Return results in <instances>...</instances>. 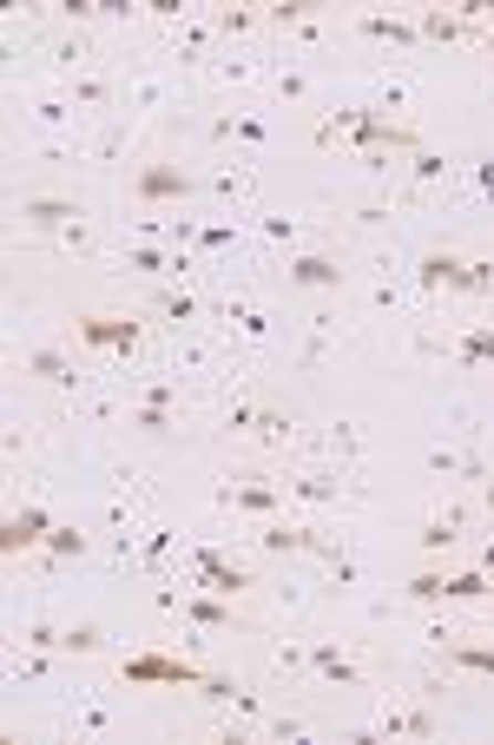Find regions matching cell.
<instances>
[{
  "label": "cell",
  "instance_id": "6da1fadb",
  "mask_svg": "<svg viewBox=\"0 0 494 745\" xmlns=\"http://www.w3.org/2000/svg\"><path fill=\"white\" fill-rule=\"evenodd\" d=\"M415 284L422 290H455V297H494V264L462 257L455 245H429L415 264Z\"/></svg>",
  "mask_w": 494,
  "mask_h": 745
},
{
  "label": "cell",
  "instance_id": "7a4b0ae2",
  "mask_svg": "<svg viewBox=\"0 0 494 745\" xmlns=\"http://www.w3.org/2000/svg\"><path fill=\"white\" fill-rule=\"evenodd\" d=\"M198 192V172L185 165V159H172V152H145L132 172H125V198L132 205H178V198H192Z\"/></svg>",
  "mask_w": 494,
  "mask_h": 745
},
{
  "label": "cell",
  "instance_id": "3957f363",
  "mask_svg": "<svg viewBox=\"0 0 494 745\" xmlns=\"http://www.w3.org/2000/svg\"><path fill=\"white\" fill-rule=\"evenodd\" d=\"M73 344H80V350L132 357V350L145 344V317H132V310H80V317H73Z\"/></svg>",
  "mask_w": 494,
  "mask_h": 745
},
{
  "label": "cell",
  "instance_id": "277c9868",
  "mask_svg": "<svg viewBox=\"0 0 494 745\" xmlns=\"http://www.w3.org/2000/svg\"><path fill=\"white\" fill-rule=\"evenodd\" d=\"M120 680H125V686H192V693H205V686H212V673H205V666L172 660V653H125Z\"/></svg>",
  "mask_w": 494,
  "mask_h": 745
},
{
  "label": "cell",
  "instance_id": "5b68a950",
  "mask_svg": "<svg viewBox=\"0 0 494 745\" xmlns=\"http://www.w3.org/2000/svg\"><path fill=\"white\" fill-rule=\"evenodd\" d=\"M125 422H132L145 442H172V436L185 429V409H178V396H172V389H145V396L125 409Z\"/></svg>",
  "mask_w": 494,
  "mask_h": 745
},
{
  "label": "cell",
  "instance_id": "8992f818",
  "mask_svg": "<svg viewBox=\"0 0 494 745\" xmlns=\"http://www.w3.org/2000/svg\"><path fill=\"white\" fill-rule=\"evenodd\" d=\"M80 218H86V205L73 192H27L20 198V225L27 232H73Z\"/></svg>",
  "mask_w": 494,
  "mask_h": 745
},
{
  "label": "cell",
  "instance_id": "52a82bcc",
  "mask_svg": "<svg viewBox=\"0 0 494 745\" xmlns=\"http://www.w3.org/2000/svg\"><path fill=\"white\" fill-rule=\"evenodd\" d=\"M343 257L337 251H297L290 264H284V284L290 290H343Z\"/></svg>",
  "mask_w": 494,
  "mask_h": 745
},
{
  "label": "cell",
  "instance_id": "ba28073f",
  "mask_svg": "<svg viewBox=\"0 0 494 745\" xmlns=\"http://www.w3.org/2000/svg\"><path fill=\"white\" fill-rule=\"evenodd\" d=\"M225 508H231V514H250V521H277L284 482H270V476H238V482L225 489Z\"/></svg>",
  "mask_w": 494,
  "mask_h": 745
},
{
  "label": "cell",
  "instance_id": "9c48e42d",
  "mask_svg": "<svg viewBox=\"0 0 494 745\" xmlns=\"http://www.w3.org/2000/svg\"><path fill=\"white\" fill-rule=\"evenodd\" d=\"M303 666H310L323 686H363V680H370L363 660H350L337 640H310V646H303Z\"/></svg>",
  "mask_w": 494,
  "mask_h": 745
},
{
  "label": "cell",
  "instance_id": "30bf717a",
  "mask_svg": "<svg viewBox=\"0 0 494 745\" xmlns=\"http://www.w3.org/2000/svg\"><path fill=\"white\" fill-rule=\"evenodd\" d=\"M198 574H205V594H225V601H245L257 594V574L238 568V561H225L218 548H198Z\"/></svg>",
  "mask_w": 494,
  "mask_h": 745
},
{
  "label": "cell",
  "instance_id": "8fae6325",
  "mask_svg": "<svg viewBox=\"0 0 494 745\" xmlns=\"http://www.w3.org/2000/svg\"><path fill=\"white\" fill-rule=\"evenodd\" d=\"M264 554H277V561H290V554H330V541H323V528H303V521H264Z\"/></svg>",
  "mask_w": 494,
  "mask_h": 745
},
{
  "label": "cell",
  "instance_id": "7c38bea8",
  "mask_svg": "<svg viewBox=\"0 0 494 745\" xmlns=\"http://www.w3.org/2000/svg\"><path fill=\"white\" fill-rule=\"evenodd\" d=\"M185 621L205 633H250V621L225 601V594H185Z\"/></svg>",
  "mask_w": 494,
  "mask_h": 745
},
{
  "label": "cell",
  "instance_id": "4fadbf2b",
  "mask_svg": "<svg viewBox=\"0 0 494 745\" xmlns=\"http://www.w3.org/2000/svg\"><path fill=\"white\" fill-rule=\"evenodd\" d=\"M47 514L40 508H20V514H7L0 521V554H33V548H47Z\"/></svg>",
  "mask_w": 494,
  "mask_h": 745
},
{
  "label": "cell",
  "instance_id": "5bb4252c",
  "mask_svg": "<svg viewBox=\"0 0 494 745\" xmlns=\"http://www.w3.org/2000/svg\"><path fill=\"white\" fill-rule=\"evenodd\" d=\"M462 528H469V521H462V508H449V514H429V521L415 528V548H422L429 561H435V554H455V548H462Z\"/></svg>",
  "mask_w": 494,
  "mask_h": 745
},
{
  "label": "cell",
  "instance_id": "9a60e30c",
  "mask_svg": "<svg viewBox=\"0 0 494 745\" xmlns=\"http://www.w3.org/2000/svg\"><path fill=\"white\" fill-rule=\"evenodd\" d=\"M415 33H422V40H435V47H455V40H469V27H462L449 7H415Z\"/></svg>",
  "mask_w": 494,
  "mask_h": 745
},
{
  "label": "cell",
  "instance_id": "2e32d148",
  "mask_svg": "<svg viewBox=\"0 0 494 745\" xmlns=\"http://www.w3.org/2000/svg\"><path fill=\"white\" fill-rule=\"evenodd\" d=\"M120 264H125V271H145V277H165V271H192V264H185L178 251H165V245H132Z\"/></svg>",
  "mask_w": 494,
  "mask_h": 745
},
{
  "label": "cell",
  "instance_id": "e0dca14e",
  "mask_svg": "<svg viewBox=\"0 0 494 745\" xmlns=\"http://www.w3.org/2000/svg\"><path fill=\"white\" fill-rule=\"evenodd\" d=\"M442 660H455L462 673H482V680H494V646H482V640H442Z\"/></svg>",
  "mask_w": 494,
  "mask_h": 745
},
{
  "label": "cell",
  "instance_id": "ac0fdd59",
  "mask_svg": "<svg viewBox=\"0 0 494 745\" xmlns=\"http://www.w3.org/2000/svg\"><path fill=\"white\" fill-rule=\"evenodd\" d=\"M370 40H389V47H422V33H415V20H389V13H363L357 20Z\"/></svg>",
  "mask_w": 494,
  "mask_h": 745
},
{
  "label": "cell",
  "instance_id": "d6986e66",
  "mask_svg": "<svg viewBox=\"0 0 494 745\" xmlns=\"http://www.w3.org/2000/svg\"><path fill=\"white\" fill-rule=\"evenodd\" d=\"M402 594H409V608H442L449 601V574L442 568H422V574H409Z\"/></svg>",
  "mask_w": 494,
  "mask_h": 745
},
{
  "label": "cell",
  "instance_id": "ffe728a7",
  "mask_svg": "<svg viewBox=\"0 0 494 745\" xmlns=\"http://www.w3.org/2000/svg\"><path fill=\"white\" fill-rule=\"evenodd\" d=\"M66 100L86 106V113H100V106H113V86H106L100 73H73V80H66Z\"/></svg>",
  "mask_w": 494,
  "mask_h": 745
},
{
  "label": "cell",
  "instance_id": "44dd1931",
  "mask_svg": "<svg viewBox=\"0 0 494 745\" xmlns=\"http://www.w3.org/2000/svg\"><path fill=\"white\" fill-rule=\"evenodd\" d=\"M60 653H80V660H93V653H106V633H100L93 621L60 626Z\"/></svg>",
  "mask_w": 494,
  "mask_h": 745
},
{
  "label": "cell",
  "instance_id": "7402d4cb",
  "mask_svg": "<svg viewBox=\"0 0 494 745\" xmlns=\"http://www.w3.org/2000/svg\"><path fill=\"white\" fill-rule=\"evenodd\" d=\"M264 27H317V0H270Z\"/></svg>",
  "mask_w": 494,
  "mask_h": 745
},
{
  "label": "cell",
  "instance_id": "603a6c76",
  "mask_svg": "<svg viewBox=\"0 0 494 745\" xmlns=\"http://www.w3.org/2000/svg\"><path fill=\"white\" fill-rule=\"evenodd\" d=\"M152 317H165V324H192V317H198V297H192V290H158V297H152Z\"/></svg>",
  "mask_w": 494,
  "mask_h": 745
},
{
  "label": "cell",
  "instance_id": "cb8c5ba5",
  "mask_svg": "<svg viewBox=\"0 0 494 745\" xmlns=\"http://www.w3.org/2000/svg\"><path fill=\"white\" fill-rule=\"evenodd\" d=\"M86 548H93L86 528H53V534H47V561H80Z\"/></svg>",
  "mask_w": 494,
  "mask_h": 745
},
{
  "label": "cell",
  "instance_id": "d4e9b609",
  "mask_svg": "<svg viewBox=\"0 0 494 745\" xmlns=\"http://www.w3.org/2000/svg\"><path fill=\"white\" fill-rule=\"evenodd\" d=\"M27 376H33V382H73V364H66L60 350H33V357H27Z\"/></svg>",
  "mask_w": 494,
  "mask_h": 745
},
{
  "label": "cell",
  "instance_id": "484cf974",
  "mask_svg": "<svg viewBox=\"0 0 494 745\" xmlns=\"http://www.w3.org/2000/svg\"><path fill=\"white\" fill-rule=\"evenodd\" d=\"M257 27H264V7H225V13H218V33H225V40L257 33Z\"/></svg>",
  "mask_w": 494,
  "mask_h": 745
},
{
  "label": "cell",
  "instance_id": "4316f807",
  "mask_svg": "<svg viewBox=\"0 0 494 745\" xmlns=\"http://www.w3.org/2000/svg\"><path fill=\"white\" fill-rule=\"evenodd\" d=\"M20 646H27V653H60V626L53 621H27L20 626Z\"/></svg>",
  "mask_w": 494,
  "mask_h": 745
},
{
  "label": "cell",
  "instance_id": "83f0119b",
  "mask_svg": "<svg viewBox=\"0 0 494 745\" xmlns=\"http://www.w3.org/2000/svg\"><path fill=\"white\" fill-rule=\"evenodd\" d=\"M250 436L277 442V436H290V416H277V409H257V429H250Z\"/></svg>",
  "mask_w": 494,
  "mask_h": 745
},
{
  "label": "cell",
  "instance_id": "f1b7e54d",
  "mask_svg": "<svg viewBox=\"0 0 494 745\" xmlns=\"http://www.w3.org/2000/svg\"><path fill=\"white\" fill-rule=\"evenodd\" d=\"M225 429H231V436H250V429H257V402H238V409H225Z\"/></svg>",
  "mask_w": 494,
  "mask_h": 745
},
{
  "label": "cell",
  "instance_id": "f546056e",
  "mask_svg": "<svg viewBox=\"0 0 494 745\" xmlns=\"http://www.w3.org/2000/svg\"><path fill=\"white\" fill-rule=\"evenodd\" d=\"M290 489H297V496H310V501H337V489H330L323 476H303V482H290Z\"/></svg>",
  "mask_w": 494,
  "mask_h": 745
},
{
  "label": "cell",
  "instance_id": "4dcf8cb0",
  "mask_svg": "<svg viewBox=\"0 0 494 745\" xmlns=\"http://www.w3.org/2000/svg\"><path fill=\"white\" fill-rule=\"evenodd\" d=\"M462 357H469V364H475V357H494V330H475V337L462 344Z\"/></svg>",
  "mask_w": 494,
  "mask_h": 745
},
{
  "label": "cell",
  "instance_id": "1f68e13d",
  "mask_svg": "<svg viewBox=\"0 0 494 745\" xmlns=\"http://www.w3.org/2000/svg\"><path fill=\"white\" fill-rule=\"evenodd\" d=\"M409 172H415V178H442V159H435V152H415Z\"/></svg>",
  "mask_w": 494,
  "mask_h": 745
},
{
  "label": "cell",
  "instance_id": "d6a6232c",
  "mask_svg": "<svg viewBox=\"0 0 494 745\" xmlns=\"http://www.w3.org/2000/svg\"><path fill=\"white\" fill-rule=\"evenodd\" d=\"M277 93H284V100H303V93H310V80H303V73H284V80H277Z\"/></svg>",
  "mask_w": 494,
  "mask_h": 745
},
{
  "label": "cell",
  "instance_id": "836d02e7",
  "mask_svg": "<svg viewBox=\"0 0 494 745\" xmlns=\"http://www.w3.org/2000/svg\"><path fill=\"white\" fill-rule=\"evenodd\" d=\"M303 733H310L303 720H270V739H303Z\"/></svg>",
  "mask_w": 494,
  "mask_h": 745
},
{
  "label": "cell",
  "instance_id": "e575fe53",
  "mask_svg": "<svg viewBox=\"0 0 494 745\" xmlns=\"http://www.w3.org/2000/svg\"><path fill=\"white\" fill-rule=\"evenodd\" d=\"M198 245L218 251V245H231V232H225V225H205V232H198Z\"/></svg>",
  "mask_w": 494,
  "mask_h": 745
},
{
  "label": "cell",
  "instance_id": "d590c367",
  "mask_svg": "<svg viewBox=\"0 0 494 745\" xmlns=\"http://www.w3.org/2000/svg\"><path fill=\"white\" fill-rule=\"evenodd\" d=\"M482 508H488V521H494V476L482 482Z\"/></svg>",
  "mask_w": 494,
  "mask_h": 745
},
{
  "label": "cell",
  "instance_id": "8d00e7d4",
  "mask_svg": "<svg viewBox=\"0 0 494 745\" xmlns=\"http://www.w3.org/2000/svg\"><path fill=\"white\" fill-rule=\"evenodd\" d=\"M482 568H488V574H494V534H488V548H482Z\"/></svg>",
  "mask_w": 494,
  "mask_h": 745
},
{
  "label": "cell",
  "instance_id": "74e56055",
  "mask_svg": "<svg viewBox=\"0 0 494 745\" xmlns=\"http://www.w3.org/2000/svg\"><path fill=\"white\" fill-rule=\"evenodd\" d=\"M488 53H494V27H488Z\"/></svg>",
  "mask_w": 494,
  "mask_h": 745
}]
</instances>
